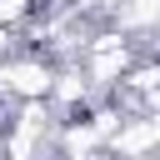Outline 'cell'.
Instances as JSON below:
<instances>
[{
  "instance_id": "obj_1",
  "label": "cell",
  "mask_w": 160,
  "mask_h": 160,
  "mask_svg": "<svg viewBox=\"0 0 160 160\" xmlns=\"http://www.w3.org/2000/svg\"><path fill=\"white\" fill-rule=\"evenodd\" d=\"M55 65H45V60H35V55H25V60H0V90L5 95H15V100H45V95H55Z\"/></svg>"
},
{
  "instance_id": "obj_2",
  "label": "cell",
  "mask_w": 160,
  "mask_h": 160,
  "mask_svg": "<svg viewBox=\"0 0 160 160\" xmlns=\"http://www.w3.org/2000/svg\"><path fill=\"white\" fill-rule=\"evenodd\" d=\"M130 60L135 55H130V45L120 35H100V40L85 45V80H95V85H125Z\"/></svg>"
},
{
  "instance_id": "obj_3",
  "label": "cell",
  "mask_w": 160,
  "mask_h": 160,
  "mask_svg": "<svg viewBox=\"0 0 160 160\" xmlns=\"http://www.w3.org/2000/svg\"><path fill=\"white\" fill-rule=\"evenodd\" d=\"M110 150L120 160H145L160 150V115H140V120H120V130L110 135Z\"/></svg>"
},
{
  "instance_id": "obj_4",
  "label": "cell",
  "mask_w": 160,
  "mask_h": 160,
  "mask_svg": "<svg viewBox=\"0 0 160 160\" xmlns=\"http://www.w3.org/2000/svg\"><path fill=\"white\" fill-rule=\"evenodd\" d=\"M115 25L125 35H160V0H120Z\"/></svg>"
},
{
  "instance_id": "obj_5",
  "label": "cell",
  "mask_w": 160,
  "mask_h": 160,
  "mask_svg": "<svg viewBox=\"0 0 160 160\" xmlns=\"http://www.w3.org/2000/svg\"><path fill=\"white\" fill-rule=\"evenodd\" d=\"M30 10H35V0H0V25L10 30V25H15V20H25Z\"/></svg>"
},
{
  "instance_id": "obj_6",
  "label": "cell",
  "mask_w": 160,
  "mask_h": 160,
  "mask_svg": "<svg viewBox=\"0 0 160 160\" xmlns=\"http://www.w3.org/2000/svg\"><path fill=\"white\" fill-rule=\"evenodd\" d=\"M100 5H120V0H75V10H100Z\"/></svg>"
},
{
  "instance_id": "obj_7",
  "label": "cell",
  "mask_w": 160,
  "mask_h": 160,
  "mask_svg": "<svg viewBox=\"0 0 160 160\" xmlns=\"http://www.w3.org/2000/svg\"><path fill=\"white\" fill-rule=\"evenodd\" d=\"M5 45H10V30H5V25H0V55H5Z\"/></svg>"
},
{
  "instance_id": "obj_8",
  "label": "cell",
  "mask_w": 160,
  "mask_h": 160,
  "mask_svg": "<svg viewBox=\"0 0 160 160\" xmlns=\"http://www.w3.org/2000/svg\"><path fill=\"white\" fill-rule=\"evenodd\" d=\"M145 160H160V150H155V155H145Z\"/></svg>"
}]
</instances>
